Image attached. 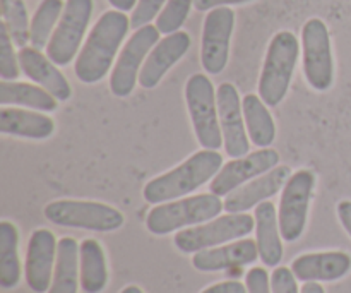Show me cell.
Wrapping results in <instances>:
<instances>
[{"instance_id":"cell-19","label":"cell","mask_w":351,"mask_h":293,"mask_svg":"<svg viewBox=\"0 0 351 293\" xmlns=\"http://www.w3.org/2000/svg\"><path fill=\"white\" fill-rule=\"evenodd\" d=\"M259 259V249L256 240L239 239L230 244L213 247V249L195 253L192 257V266L201 273H216V271L232 270L252 264Z\"/></svg>"},{"instance_id":"cell-15","label":"cell","mask_w":351,"mask_h":293,"mask_svg":"<svg viewBox=\"0 0 351 293\" xmlns=\"http://www.w3.org/2000/svg\"><path fill=\"white\" fill-rule=\"evenodd\" d=\"M58 242L53 233L47 228H36L27 240L24 277L27 287L34 293L50 290L57 264Z\"/></svg>"},{"instance_id":"cell-5","label":"cell","mask_w":351,"mask_h":293,"mask_svg":"<svg viewBox=\"0 0 351 293\" xmlns=\"http://www.w3.org/2000/svg\"><path fill=\"white\" fill-rule=\"evenodd\" d=\"M43 215L53 225L99 233L117 232L125 223V216L119 209L96 201L58 199L45 206Z\"/></svg>"},{"instance_id":"cell-3","label":"cell","mask_w":351,"mask_h":293,"mask_svg":"<svg viewBox=\"0 0 351 293\" xmlns=\"http://www.w3.org/2000/svg\"><path fill=\"white\" fill-rule=\"evenodd\" d=\"M223 209H225V202L213 192L185 196L175 201L154 206L146 216V228L153 235L163 237L211 222L218 218Z\"/></svg>"},{"instance_id":"cell-12","label":"cell","mask_w":351,"mask_h":293,"mask_svg":"<svg viewBox=\"0 0 351 293\" xmlns=\"http://www.w3.org/2000/svg\"><path fill=\"white\" fill-rule=\"evenodd\" d=\"M235 27V12L230 7H216L208 12L202 26L201 64L208 74L225 71L230 58V41Z\"/></svg>"},{"instance_id":"cell-10","label":"cell","mask_w":351,"mask_h":293,"mask_svg":"<svg viewBox=\"0 0 351 293\" xmlns=\"http://www.w3.org/2000/svg\"><path fill=\"white\" fill-rule=\"evenodd\" d=\"M158 41H160V30L153 24L139 27L129 38L113 65L112 75H110V91L113 96L127 98L132 95L137 81H139L141 69Z\"/></svg>"},{"instance_id":"cell-20","label":"cell","mask_w":351,"mask_h":293,"mask_svg":"<svg viewBox=\"0 0 351 293\" xmlns=\"http://www.w3.org/2000/svg\"><path fill=\"white\" fill-rule=\"evenodd\" d=\"M17 55H19L21 71L26 74V78L47 89L58 102H67L71 98L72 88L67 78L58 71V65L53 64L48 55H43L34 47L21 48Z\"/></svg>"},{"instance_id":"cell-21","label":"cell","mask_w":351,"mask_h":293,"mask_svg":"<svg viewBox=\"0 0 351 293\" xmlns=\"http://www.w3.org/2000/svg\"><path fill=\"white\" fill-rule=\"evenodd\" d=\"M0 132L5 136L24 137V139L45 141L55 132V122L45 113L29 112L16 106L0 108Z\"/></svg>"},{"instance_id":"cell-9","label":"cell","mask_w":351,"mask_h":293,"mask_svg":"<svg viewBox=\"0 0 351 293\" xmlns=\"http://www.w3.org/2000/svg\"><path fill=\"white\" fill-rule=\"evenodd\" d=\"M93 0H67L60 21L47 45V55L58 67L69 65L79 55L89 21Z\"/></svg>"},{"instance_id":"cell-31","label":"cell","mask_w":351,"mask_h":293,"mask_svg":"<svg viewBox=\"0 0 351 293\" xmlns=\"http://www.w3.org/2000/svg\"><path fill=\"white\" fill-rule=\"evenodd\" d=\"M19 72V55L14 54L12 38L3 23H0V78L2 81H16Z\"/></svg>"},{"instance_id":"cell-33","label":"cell","mask_w":351,"mask_h":293,"mask_svg":"<svg viewBox=\"0 0 351 293\" xmlns=\"http://www.w3.org/2000/svg\"><path fill=\"white\" fill-rule=\"evenodd\" d=\"M271 290L273 293H302L298 290L297 277L291 268L276 266L271 274Z\"/></svg>"},{"instance_id":"cell-4","label":"cell","mask_w":351,"mask_h":293,"mask_svg":"<svg viewBox=\"0 0 351 293\" xmlns=\"http://www.w3.org/2000/svg\"><path fill=\"white\" fill-rule=\"evenodd\" d=\"M300 43L291 31L274 34L267 47L259 78V96L267 106H278L290 89L297 67Z\"/></svg>"},{"instance_id":"cell-27","label":"cell","mask_w":351,"mask_h":293,"mask_svg":"<svg viewBox=\"0 0 351 293\" xmlns=\"http://www.w3.org/2000/svg\"><path fill=\"white\" fill-rule=\"evenodd\" d=\"M21 281L19 232L14 223H0V287L12 290Z\"/></svg>"},{"instance_id":"cell-22","label":"cell","mask_w":351,"mask_h":293,"mask_svg":"<svg viewBox=\"0 0 351 293\" xmlns=\"http://www.w3.org/2000/svg\"><path fill=\"white\" fill-rule=\"evenodd\" d=\"M256 218V242L259 257L266 266L276 268L283 259V244L278 222V211L273 202H261L254 213Z\"/></svg>"},{"instance_id":"cell-38","label":"cell","mask_w":351,"mask_h":293,"mask_svg":"<svg viewBox=\"0 0 351 293\" xmlns=\"http://www.w3.org/2000/svg\"><path fill=\"white\" fill-rule=\"evenodd\" d=\"M117 10H122V12H127V10H134V7L137 5V0H108Z\"/></svg>"},{"instance_id":"cell-14","label":"cell","mask_w":351,"mask_h":293,"mask_svg":"<svg viewBox=\"0 0 351 293\" xmlns=\"http://www.w3.org/2000/svg\"><path fill=\"white\" fill-rule=\"evenodd\" d=\"M219 112V126L223 134V146L228 156L240 158L249 154L250 137L243 117L242 98L232 82H223L216 91Z\"/></svg>"},{"instance_id":"cell-13","label":"cell","mask_w":351,"mask_h":293,"mask_svg":"<svg viewBox=\"0 0 351 293\" xmlns=\"http://www.w3.org/2000/svg\"><path fill=\"white\" fill-rule=\"evenodd\" d=\"M280 154L271 148H263L240 158H232L221 167L216 177L209 182V192L216 196H228L247 182L267 174L278 167Z\"/></svg>"},{"instance_id":"cell-35","label":"cell","mask_w":351,"mask_h":293,"mask_svg":"<svg viewBox=\"0 0 351 293\" xmlns=\"http://www.w3.org/2000/svg\"><path fill=\"white\" fill-rule=\"evenodd\" d=\"M201 293H249V290H247V285H243L242 281L228 280L211 285V287L204 288Z\"/></svg>"},{"instance_id":"cell-39","label":"cell","mask_w":351,"mask_h":293,"mask_svg":"<svg viewBox=\"0 0 351 293\" xmlns=\"http://www.w3.org/2000/svg\"><path fill=\"white\" fill-rule=\"evenodd\" d=\"M302 293H326V290L317 281H308V283H305L302 287Z\"/></svg>"},{"instance_id":"cell-37","label":"cell","mask_w":351,"mask_h":293,"mask_svg":"<svg viewBox=\"0 0 351 293\" xmlns=\"http://www.w3.org/2000/svg\"><path fill=\"white\" fill-rule=\"evenodd\" d=\"M336 213H338V220L345 232L348 233L351 239V201H341L336 206Z\"/></svg>"},{"instance_id":"cell-24","label":"cell","mask_w":351,"mask_h":293,"mask_svg":"<svg viewBox=\"0 0 351 293\" xmlns=\"http://www.w3.org/2000/svg\"><path fill=\"white\" fill-rule=\"evenodd\" d=\"M0 103L2 106H24L45 113L55 112L58 106V99L45 88L19 81H0Z\"/></svg>"},{"instance_id":"cell-32","label":"cell","mask_w":351,"mask_h":293,"mask_svg":"<svg viewBox=\"0 0 351 293\" xmlns=\"http://www.w3.org/2000/svg\"><path fill=\"white\" fill-rule=\"evenodd\" d=\"M168 0H137V5L134 7L132 16H130V27L139 30L149 24L154 17L160 16Z\"/></svg>"},{"instance_id":"cell-25","label":"cell","mask_w":351,"mask_h":293,"mask_svg":"<svg viewBox=\"0 0 351 293\" xmlns=\"http://www.w3.org/2000/svg\"><path fill=\"white\" fill-rule=\"evenodd\" d=\"M79 285H81L79 244L72 237H64L58 240L53 280H51V287L47 293H77Z\"/></svg>"},{"instance_id":"cell-2","label":"cell","mask_w":351,"mask_h":293,"mask_svg":"<svg viewBox=\"0 0 351 293\" xmlns=\"http://www.w3.org/2000/svg\"><path fill=\"white\" fill-rule=\"evenodd\" d=\"M223 167V156L215 150H199L171 170L151 178L143 189L144 201L163 204L185 198L213 180Z\"/></svg>"},{"instance_id":"cell-29","label":"cell","mask_w":351,"mask_h":293,"mask_svg":"<svg viewBox=\"0 0 351 293\" xmlns=\"http://www.w3.org/2000/svg\"><path fill=\"white\" fill-rule=\"evenodd\" d=\"M2 23L9 31L14 45L24 48L31 41V23L27 19V9L23 0H0Z\"/></svg>"},{"instance_id":"cell-16","label":"cell","mask_w":351,"mask_h":293,"mask_svg":"<svg viewBox=\"0 0 351 293\" xmlns=\"http://www.w3.org/2000/svg\"><path fill=\"white\" fill-rule=\"evenodd\" d=\"M191 48V36L185 31L167 34L154 45L139 72V86L144 89L156 88L168 71L184 57Z\"/></svg>"},{"instance_id":"cell-18","label":"cell","mask_w":351,"mask_h":293,"mask_svg":"<svg viewBox=\"0 0 351 293\" xmlns=\"http://www.w3.org/2000/svg\"><path fill=\"white\" fill-rule=\"evenodd\" d=\"M291 271L298 281H338L351 271V256L343 250H328V253H308L295 257Z\"/></svg>"},{"instance_id":"cell-8","label":"cell","mask_w":351,"mask_h":293,"mask_svg":"<svg viewBox=\"0 0 351 293\" xmlns=\"http://www.w3.org/2000/svg\"><path fill=\"white\" fill-rule=\"evenodd\" d=\"M304 74L315 91H328L335 81V58L329 30L319 17H312L302 27Z\"/></svg>"},{"instance_id":"cell-17","label":"cell","mask_w":351,"mask_h":293,"mask_svg":"<svg viewBox=\"0 0 351 293\" xmlns=\"http://www.w3.org/2000/svg\"><path fill=\"white\" fill-rule=\"evenodd\" d=\"M291 177L290 167L278 165L276 168L269 170L267 174L247 182L242 187L233 191L225 199L226 213H247L249 209L257 208L261 202L267 201L269 198L283 191L285 184Z\"/></svg>"},{"instance_id":"cell-11","label":"cell","mask_w":351,"mask_h":293,"mask_svg":"<svg viewBox=\"0 0 351 293\" xmlns=\"http://www.w3.org/2000/svg\"><path fill=\"white\" fill-rule=\"evenodd\" d=\"M315 189V175L311 170H298L291 174L281 192L278 222L281 237L287 242H297L305 232L312 194Z\"/></svg>"},{"instance_id":"cell-7","label":"cell","mask_w":351,"mask_h":293,"mask_svg":"<svg viewBox=\"0 0 351 293\" xmlns=\"http://www.w3.org/2000/svg\"><path fill=\"white\" fill-rule=\"evenodd\" d=\"M254 228H256V218L249 213H228L211 222L180 230L175 233L173 244L180 253L195 254L233 240L245 239Z\"/></svg>"},{"instance_id":"cell-26","label":"cell","mask_w":351,"mask_h":293,"mask_svg":"<svg viewBox=\"0 0 351 293\" xmlns=\"http://www.w3.org/2000/svg\"><path fill=\"white\" fill-rule=\"evenodd\" d=\"M243 117L250 141L257 148H269L276 139V124L267 110L266 103L257 95H247L242 98Z\"/></svg>"},{"instance_id":"cell-30","label":"cell","mask_w":351,"mask_h":293,"mask_svg":"<svg viewBox=\"0 0 351 293\" xmlns=\"http://www.w3.org/2000/svg\"><path fill=\"white\" fill-rule=\"evenodd\" d=\"M192 3L194 0H168L160 16L156 17V27L160 33L171 34L175 31H180V27L187 21Z\"/></svg>"},{"instance_id":"cell-28","label":"cell","mask_w":351,"mask_h":293,"mask_svg":"<svg viewBox=\"0 0 351 293\" xmlns=\"http://www.w3.org/2000/svg\"><path fill=\"white\" fill-rule=\"evenodd\" d=\"M64 0H41L31 19V47L47 48L58 21H60L62 12H64Z\"/></svg>"},{"instance_id":"cell-6","label":"cell","mask_w":351,"mask_h":293,"mask_svg":"<svg viewBox=\"0 0 351 293\" xmlns=\"http://www.w3.org/2000/svg\"><path fill=\"white\" fill-rule=\"evenodd\" d=\"M185 105L195 139L204 150L218 151L223 144L218 98L215 86L206 74H194L185 82Z\"/></svg>"},{"instance_id":"cell-36","label":"cell","mask_w":351,"mask_h":293,"mask_svg":"<svg viewBox=\"0 0 351 293\" xmlns=\"http://www.w3.org/2000/svg\"><path fill=\"white\" fill-rule=\"evenodd\" d=\"M252 2V0H194V7L201 12L216 9V7H228V5H240V3Z\"/></svg>"},{"instance_id":"cell-34","label":"cell","mask_w":351,"mask_h":293,"mask_svg":"<svg viewBox=\"0 0 351 293\" xmlns=\"http://www.w3.org/2000/svg\"><path fill=\"white\" fill-rule=\"evenodd\" d=\"M245 285L249 293H273L271 290V277L264 268H252L247 271Z\"/></svg>"},{"instance_id":"cell-1","label":"cell","mask_w":351,"mask_h":293,"mask_svg":"<svg viewBox=\"0 0 351 293\" xmlns=\"http://www.w3.org/2000/svg\"><path fill=\"white\" fill-rule=\"evenodd\" d=\"M130 19L122 10H106L89 31L74 64L75 78L84 84H96L106 78L115 62Z\"/></svg>"},{"instance_id":"cell-40","label":"cell","mask_w":351,"mask_h":293,"mask_svg":"<svg viewBox=\"0 0 351 293\" xmlns=\"http://www.w3.org/2000/svg\"><path fill=\"white\" fill-rule=\"evenodd\" d=\"M120 293H144V292L141 290L139 287H136V285H129V287L123 288V290L120 292Z\"/></svg>"},{"instance_id":"cell-23","label":"cell","mask_w":351,"mask_h":293,"mask_svg":"<svg viewBox=\"0 0 351 293\" xmlns=\"http://www.w3.org/2000/svg\"><path fill=\"white\" fill-rule=\"evenodd\" d=\"M79 271L81 288L84 293H99L108 285V264L101 244L86 239L79 246Z\"/></svg>"}]
</instances>
